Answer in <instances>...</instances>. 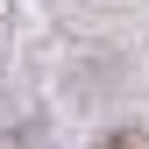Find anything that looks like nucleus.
<instances>
[{
	"instance_id": "obj_1",
	"label": "nucleus",
	"mask_w": 149,
	"mask_h": 149,
	"mask_svg": "<svg viewBox=\"0 0 149 149\" xmlns=\"http://www.w3.org/2000/svg\"><path fill=\"white\" fill-rule=\"evenodd\" d=\"M100 149H142V142H135V135H107Z\"/></svg>"
}]
</instances>
